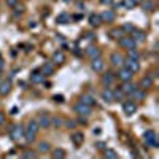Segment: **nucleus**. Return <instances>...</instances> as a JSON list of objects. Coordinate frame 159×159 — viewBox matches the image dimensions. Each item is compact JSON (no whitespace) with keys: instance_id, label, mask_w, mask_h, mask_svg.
Masks as SVG:
<instances>
[{"instance_id":"nucleus-1","label":"nucleus","mask_w":159,"mask_h":159,"mask_svg":"<svg viewBox=\"0 0 159 159\" xmlns=\"http://www.w3.org/2000/svg\"><path fill=\"white\" fill-rule=\"evenodd\" d=\"M38 129H40V126L37 123V119H30V121L27 123V126L24 127V139H25V142H34L37 134H38Z\"/></svg>"},{"instance_id":"nucleus-2","label":"nucleus","mask_w":159,"mask_h":159,"mask_svg":"<svg viewBox=\"0 0 159 159\" xmlns=\"http://www.w3.org/2000/svg\"><path fill=\"white\" fill-rule=\"evenodd\" d=\"M10 137L13 142H21L24 139V127L21 124H15L10 129Z\"/></svg>"},{"instance_id":"nucleus-3","label":"nucleus","mask_w":159,"mask_h":159,"mask_svg":"<svg viewBox=\"0 0 159 159\" xmlns=\"http://www.w3.org/2000/svg\"><path fill=\"white\" fill-rule=\"evenodd\" d=\"M119 42V46L121 48H124L126 51L127 49H135L137 48V43H135V40L132 38V37H129V35H124V37H121L118 40Z\"/></svg>"},{"instance_id":"nucleus-4","label":"nucleus","mask_w":159,"mask_h":159,"mask_svg":"<svg viewBox=\"0 0 159 159\" xmlns=\"http://www.w3.org/2000/svg\"><path fill=\"white\" fill-rule=\"evenodd\" d=\"M135 73H132L129 69H126L124 67V65H123V67H119L118 69V73H116V78L119 80V81H130V80H132V76H134Z\"/></svg>"},{"instance_id":"nucleus-5","label":"nucleus","mask_w":159,"mask_h":159,"mask_svg":"<svg viewBox=\"0 0 159 159\" xmlns=\"http://www.w3.org/2000/svg\"><path fill=\"white\" fill-rule=\"evenodd\" d=\"M145 142H147V145H148V147H157V145H159V139H157V135H156V132L154 130H147V132H145Z\"/></svg>"},{"instance_id":"nucleus-6","label":"nucleus","mask_w":159,"mask_h":159,"mask_svg":"<svg viewBox=\"0 0 159 159\" xmlns=\"http://www.w3.org/2000/svg\"><path fill=\"white\" fill-rule=\"evenodd\" d=\"M91 108H92V107H88V105H84V103H81V102H78V103L73 105V111H76L80 116H86V118L92 113Z\"/></svg>"},{"instance_id":"nucleus-7","label":"nucleus","mask_w":159,"mask_h":159,"mask_svg":"<svg viewBox=\"0 0 159 159\" xmlns=\"http://www.w3.org/2000/svg\"><path fill=\"white\" fill-rule=\"evenodd\" d=\"M124 56L121 54V52H113V54L110 56V64L113 65L115 69H119V67H123L124 65Z\"/></svg>"},{"instance_id":"nucleus-8","label":"nucleus","mask_w":159,"mask_h":159,"mask_svg":"<svg viewBox=\"0 0 159 159\" xmlns=\"http://www.w3.org/2000/svg\"><path fill=\"white\" fill-rule=\"evenodd\" d=\"M37 123H38V126L42 129H49L51 127V116L48 113H40Z\"/></svg>"},{"instance_id":"nucleus-9","label":"nucleus","mask_w":159,"mask_h":159,"mask_svg":"<svg viewBox=\"0 0 159 159\" xmlns=\"http://www.w3.org/2000/svg\"><path fill=\"white\" fill-rule=\"evenodd\" d=\"M124 67L126 69H129L132 73H137V72H140V62L139 61H135V59H124Z\"/></svg>"},{"instance_id":"nucleus-10","label":"nucleus","mask_w":159,"mask_h":159,"mask_svg":"<svg viewBox=\"0 0 159 159\" xmlns=\"http://www.w3.org/2000/svg\"><path fill=\"white\" fill-rule=\"evenodd\" d=\"M91 69L94 70V72H103V69H105V61H103L100 56L91 59Z\"/></svg>"},{"instance_id":"nucleus-11","label":"nucleus","mask_w":159,"mask_h":159,"mask_svg":"<svg viewBox=\"0 0 159 159\" xmlns=\"http://www.w3.org/2000/svg\"><path fill=\"white\" fill-rule=\"evenodd\" d=\"M123 111H124L127 116L134 115V113L137 111V103H135L134 100H126V102L123 103Z\"/></svg>"},{"instance_id":"nucleus-12","label":"nucleus","mask_w":159,"mask_h":159,"mask_svg":"<svg viewBox=\"0 0 159 159\" xmlns=\"http://www.w3.org/2000/svg\"><path fill=\"white\" fill-rule=\"evenodd\" d=\"M116 81V73L115 72H107L102 75V84L103 86H113V83Z\"/></svg>"},{"instance_id":"nucleus-13","label":"nucleus","mask_w":159,"mask_h":159,"mask_svg":"<svg viewBox=\"0 0 159 159\" xmlns=\"http://www.w3.org/2000/svg\"><path fill=\"white\" fill-rule=\"evenodd\" d=\"M11 88H13V84L10 81V78L8 80H3V81L0 83V96H8L10 92H11Z\"/></svg>"},{"instance_id":"nucleus-14","label":"nucleus","mask_w":159,"mask_h":159,"mask_svg":"<svg viewBox=\"0 0 159 159\" xmlns=\"http://www.w3.org/2000/svg\"><path fill=\"white\" fill-rule=\"evenodd\" d=\"M115 18H116V15H115V11H113V10H105V11L100 13V19H102V22H113Z\"/></svg>"},{"instance_id":"nucleus-15","label":"nucleus","mask_w":159,"mask_h":159,"mask_svg":"<svg viewBox=\"0 0 159 159\" xmlns=\"http://www.w3.org/2000/svg\"><path fill=\"white\" fill-rule=\"evenodd\" d=\"M139 86L134 84V83H130V81H124V84L121 86V91L124 92V96H132V92H134Z\"/></svg>"},{"instance_id":"nucleus-16","label":"nucleus","mask_w":159,"mask_h":159,"mask_svg":"<svg viewBox=\"0 0 159 159\" xmlns=\"http://www.w3.org/2000/svg\"><path fill=\"white\" fill-rule=\"evenodd\" d=\"M86 56L91 57V59H94V57H99L100 56V48L94 46V45H89L86 48Z\"/></svg>"},{"instance_id":"nucleus-17","label":"nucleus","mask_w":159,"mask_h":159,"mask_svg":"<svg viewBox=\"0 0 159 159\" xmlns=\"http://www.w3.org/2000/svg\"><path fill=\"white\" fill-rule=\"evenodd\" d=\"M102 99L107 102V103L115 102V99H113V89H111L110 86H105V89L102 91Z\"/></svg>"},{"instance_id":"nucleus-18","label":"nucleus","mask_w":159,"mask_h":159,"mask_svg":"<svg viewBox=\"0 0 159 159\" xmlns=\"http://www.w3.org/2000/svg\"><path fill=\"white\" fill-rule=\"evenodd\" d=\"M151 86H153V76H151V75H147V76H143V78L140 80L139 88H142V89L147 91V89H148V88H151Z\"/></svg>"},{"instance_id":"nucleus-19","label":"nucleus","mask_w":159,"mask_h":159,"mask_svg":"<svg viewBox=\"0 0 159 159\" xmlns=\"http://www.w3.org/2000/svg\"><path fill=\"white\" fill-rule=\"evenodd\" d=\"M40 72H42L45 76L52 75V73H54V64H52V62H45L42 65V70H40Z\"/></svg>"},{"instance_id":"nucleus-20","label":"nucleus","mask_w":159,"mask_h":159,"mask_svg":"<svg viewBox=\"0 0 159 159\" xmlns=\"http://www.w3.org/2000/svg\"><path fill=\"white\" fill-rule=\"evenodd\" d=\"M130 37L135 40V43H139V42H143L145 38H147V35H145V32L143 30H139V29H134L130 32Z\"/></svg>"},{"instance_id":"nucleus-21","label":"nucleus","mask_w":159,"mask_h":159,"mask_svg":"<svg viewBox=\"0 0 159 159\" xmlns=\"http://www.w3.org/2000/svg\"><path fill=\"white\" fill-rule=\"evenodd\" d=\"M132 97H134V100H137V102H142L145 97H147V91L142 89V88H137L134 92H132Z\"/></svg>"},{"instance_id":"nucleus-22","label":"nucleus","mask_w":159,"mask_h":159,"mask_svg":"<svg viewBox=\"0 0 159 159\" xmlns=\"http://www.w3.org/2000/svg\"><path fill=\"white\" fill-rule=\"evenodd\" d=\"M30 81L32 83H35V84H38V83H43L45 81V75L40 72V70H37V72H34L32 75H30Z\"/></svg>"},{"instance_id":"nucleus-23","label":"nucleus","mask_w":159,"mask_h":159,"mask_svg":"<svg viewBox=\"0 0 159 159\" xmlns=\"http://www.w3.org/2000/svg\"><path fill=\"white\" fill-rule=\"evenodd\" d=\"M80 102L88 105V107H92V105H96V99L92 97L91 94H83L81 97H80Z\"/></svg>"},{"instance_id":"nucleus-24","label":"nucleus","mask_w":159,"mask_h":159,"mask_svg":"<svg viewBox=\"0 0 159 159\" xmlns=\"http://www.w3.org/2000/svg\"><path fill=\"white\" fill-rule=\"evenodd\" d=\"M64 61H65V54L62 51H56L52 54V64H64Z\"/></svg>"},{"instance_id":"nucleus-25","label":"nucleus","mask_w":159,"mask_h":159,"mask_svg":"<svg viewBox=\"0 0 159 159\" xmlns=\"http://www.w3.org/2000/svg\"><path fill=\"white\" fill-rule=\"evenodd\" d=\"M65 156H67V153H65V150H62V148H56V150H52V153H51L52 159H64Z\"/></svg>"},{"instance_id":"nucleus-26","label":"nucleus","mask_w":159,"mask_h":159,"mask_svg":"<svg viewBox=\"0 0 159 159\" xmlns=\"http://www.w3.org/2000/svg\"><path fill=\"white\" fill-rule=\"evenodd\" d=\"M111 38H115V40H119L121 37H124V32H123V29L121 27H115V29H111L110 30V34H108Z\"/></svg>"},{"instance_id":"nucleus-27","label":"nucleus","mask_w":159,"mask_h":159,"mask_svg":"<svg viewBox=\"0 0 159 159\" xmlns=\"http://www.w3.org/2000/svg\"><path fill=\"white\" fill-rule=\"evenodd\" d=\"M89 24L92 25V27H99V25L102 24L100 15H91V16H89Z\"/></svg>"},{"instance_id":"nucleus-28","label":"nucleus","mask_w":159,"mask_h":159,"mask_svg":"<svg viewBox=\"0 0 159 159\" xmlns=\"http://www.w3.org/2000/svg\"><path fill=\"white\" fill-rule=\"evenodd\" d=\"M140 5L143 7V10H145V11H153V10L156 8V7H154V3L151 2V0H143V2H142Z\"/></svg>"},{"instance_id":"nucleus-29","label":"nucleus","mask_w":159,"mask_h":159,"mask_svg":"<svg viewBox=\"0 0 159 159\" xmlns=\"http://www.w3.org/2000/svg\"><path fill=\"white\" fill-rule=\"evenodd\" d=\"M70 21H72V18H70V15H67V13H62V15L57 16V22L59 24H67Z\"/></svg>"},{"instance_id":"nucleus-30","label":"nucleus","mask_w":159,"mask_h":159,"mask_svg":"<svg viewBox=\"0 0 159 159\" xmlns=\"http://www.w3.org/2000/svg\"><path fill=\"white\" fill-rule=\"evenodd\" d=\"M103 157H107V159H116L118 157V153L115 150H111V148H107V150L103 151Z\"/></svg>"},{"instance_id":"nucleus-31","label":"nucleus","mask_w":159,"mask_h":159,"mask_svg":"<svg viewBox=\"0 0 159 159\" xmlns=\"http://www.w3.org/2000/svg\"><path fill=\"white\" fill-rule=\"evenodd\" d=\"M72 142H73V145H76V147H80V145L83 143V134H73L72 135Z\"/></svg>"},{"instance_id":"nucleus-32","label":"nucleus","mask_w":159,"mask_h":159,"mask_svg":"<svg viewBox=\"0 0 159 159\" xmlns=\"http://www.w3.org/2000/svg\"><path fill=\"white\" fill-rule=\"evenodd\" d=\"M127 57L139 61V59H140V52L137 51V48H135V49H127Z\"/></svg>"},{"instance_id":"nucleus-33","label":"nucleus","mask_w":159,"mask_h":159,"mask_svg":"<svg viewBox=\"0 0 159 159\" xmlns=\"http://www.w3.org/2000/svg\"><path fill=\"white\" fill-rule=\"evenodd\" d=\"M21 157H24V159H34V157H37V153L30 151V150H25V151H22Z\"/></svg>"},{"instance_id":"nucleus-34","label":"nucleus","mask_w":159,"mask_h":159,"mask_svg":"<svg viewBox=\"0 0 159 159\" xmlns=\"http://www.w3.org/2000/svg\"><path fill=\"white\" fill-rule=\"evenodd\" d=\"M113 99L115 100H123L124 99V92L121 91V88H118L116 91H113Z\"/></svg>"},{"instance_id":"nucleus-35","label":"nucleus","mask_w":159,"mask_h":159,"mask_svg":"<svg viewBox=\"0 0 159 159\" xmlns=\"http://www.w3.org/2000/svg\"><path fill=\"white\" fill-rule=\"evenodd\" d=\"M64 123V119L59 118V116H54V118H51V126H54V127H61Z\"/></svg>"},{"instance_id":"nucleus-36","label":"nucleus","mask_w":159,"mask_h":159,"mask_svg":"<svg viewBox=\"0 0 159 159\" xmlns=\"http://www.w3.org/2000/svg\"><path fill=\"white\" fill-rule=\"evenodd\" d=\"M121 5H123L126 10H134V7H135L134 0H123V2H121Z\"/></svg>"},{"instance_id":"nucleus-37","label":"nucleus","mask_w":159,"mask_h":159,"mask_svg":"<svg viewBox=\"0 0 159 159\" xmlns=\"http://www.w3.org/2000/svg\"><path fill=\"white\" fill-rule=\"evenodd\" d=\"M38 151H40V153H46V151H49V143L42 142V143L38 145Z\"/></svg>"},{"instance_id":"nucleus-38","label":"nucleus","mask_w":159,"mask_h":159,"mask_svg":"<svg viewBox=\"0 0 159 159\" xmlns=\"http://www.w3.org/2000/svg\"><path fill=\"white\" fill-rule=\"evenodd\" d=\"M121 29H123V32H129V34H130L135 27H134V25H132L130 22H126V24H123V27H121Z\"/></svg>"},{"instance_id":"nucleus-39","label":"nucleus","mask_w":159,"mask_h":159,"mask_svg":"<svg viewBox=\"0 0 159 159\" xmlns=\"http://www.w3.org/2000/svg\"><path fill=\"white\" fill-rule=\"evenodd\" d=\"M18 3H19V0H7V5H8L10 8H15Z\"/></svg>"},{"instance_id":"nucleus-40","label":"nucleus","mask_w":159,"mask_h":159,"mask_svg":"<svg viewBox=\"0 0 159 159\" xmlns=\"http://www.w3.org/2000/svg\"><path fill=\"white\" fill-rule=\"evenodd\" d=\"M64 123H65V127H69V129H73V127L76 126V123L72 121V119H69V121H64Z\"/></svg>"},{"instance_id":"nucleus-41","label":"nucleus","mask_w":159,"mask_h":159,"mask_svg":"<svg viewBox=\"0 0 159 159\" xmlns=\"http://www.w3.org/2000/svg\"><path fill=\"white\" fill-rule=\"evenodd\" d=\"M3 123H5V115H3L2 111H0V126H2Z\"/></svg>"},{"instance_id":"nucleus-42","label":"nucleus","mask_w":159,"mask_h":159,"mask_svg":"<svg viewBox=\"0 0 159 159\" xmlns=\"http://www.w3.org/2000/svg\"><path fill=\"white\" fill-rule=\"evenodd\" d=\"M54 100L56 102H64V97L62 96H54Z\"/></svg>"},{"instance_id":"nucleus-43","label":"nucleus","mask_w":159,"mask_h":159,"mask_svg":"<svg viewBox=\"0 0 159 159\" xmlns=\"http://www.w3.org/2000/svg\"><path fill=\"white\" fill-rule=\"evenodd\" d=\"M16 113H18V108L13 107V108H11V115H16Z\"/></svg>"},{"instance_id":"nucleus-44","label":"nucleus","mask_w":159,"mask_h":159,"mask_svg":"<svg viewBox=\"0 0 159 159\" xmlns=\"http://www.w3.org/2000/svg\"><path fill=\"white\" fill-rule=\"evenodd\" d=\"M100 2H102V3H105V5H107V3L110 5V3H111V0H100Z\"/></svg>"},{"instance_id":"nucleus-45","label":"nucleus","mask_w":159,"mask_h":159,"mask_svg":"<svg viewBox=\"0 0 159 159\" xmlns=\"http://www.w3.org/2000/svg\"><path fill=\"white\" fill-rule=\"evenodd\" d=\"M142 2H143V0H134V3H135V5H139V3H142Z\"/></svg>"},{"instance_id":"nucleus-46","label":"nucleus","mask_w":159,"mask_h":159,"mask_svg":"<svg viewBox=\"0 0 159 159\" xmlns=\"http://www.w3.org/2000/svg\"><path fill=\"white\" fill-rule=\"evenodd\" d=\"M2 67H3V61L0 59V70H2Z\"/></svg>"},{"instance_id":"nucleus-47","label":"nucleus","mask_w":159,"mask_h":159,"mask_svg":"<svg viewBox=\"0 0 159 159\" xmlns=\"http://www.w3.org/2000/svg\"><path fill=\"white\" fill-rule=\"evenodd\" d=\"M64 2H67V3H69V2H72V0H64Z\"/></svg>"},{"instance_id":"nucleus-48","label":"nucleus","mask_w":159,"mask_h":159,"mask_svg":"<svg viewBox=\"0 0 159 159\" xmlns=\"http://www.w3.org/2000/svg\"><path fill=\"white\" fill-rule=\"evenodd\" d=\"M0 78H2V73H0Z\"/></svg>"}]
</instances>
